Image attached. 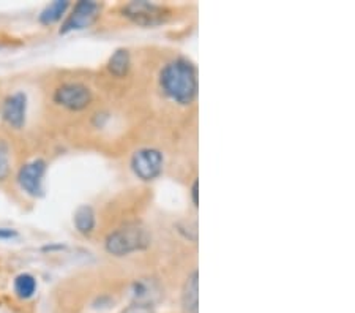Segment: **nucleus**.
Wrapping results in <instances>:
<instances>
[{
    "label": "nucleus",
    "instance_id": "f257e3e1",
    "mask_svg": "<svg viewBox=\"0 0 355 313\" xmlns=\"http://www.w3.org/2000/svg\"><path fill=\"white\" fill-rule=\"evenodd\" d=\"M159 85L163 92L179 105H191L198 96V70L185 57L168 62L159 71Z\"/></svg>",
    "mask_w": 355,
    "mask_h": 313
},
{
    "label": "nucleus",
    "instance_id": "f03ea898",
    "mask_svg": "<svg viewBox=\"0 0 355 313\" xmlns=\"http://www.w3.org/2000/svg\"><path fill=\"white\" fill-rule=\"evenodd\" d=\"M152 244V236L146 228L139 225H127L117 228L107 235L105 241L106 252L114 256H128L135 252L147 250Z\"/></svg>",
    "mask_w": 355,
    "mask_h": 313
},
{
    "label": "nucleus",
    "instance_id": "7ed1b4c3",
    "mask_svg": "<svg viewBox=\"0 0 355 313\" xmlns=\"http://www.w3.org/2000/svg\"><path fill=\"white\" fill-rule=\"evenodd\" d=\"M164 157L163 153L153 147H142L136 151L131 158V169L141 180H153L163 173Z\"/></svg>",
    "mask_w": 355,
    "mask_h": 313
},
{
    "label": "nucleus",
    "instance_id": "20e7f679",
    "mask_svg": "<svg viewBox=\"0 0 355 313\" xmlns=\"http://www.w3.org/2000/svg\"><path fill=\"white\" fill-rule=\"evenodd\" d=\"M92 90L83 83H65L54 92L55 103L68 111H83L92 103Z\"/></svg>",
    "mask_w": 355,
    "mask_h": 313
},
{
    "label": "nucleus",
    "instance_id": "39448f33",
    "mask_svg": "<svg viewBox=\"0 0 355 313\" xmlns=\"http://www.w3.org/2000/svg\"><path fill=\"white\" fill-rule=\"evenodd\" d=\"M164 7L147 0H135L123 7V15L127 16L130 21H133L135 24L142 27H152L157 24H162L164 18L168 15Z\"/></svg>",
    "mask_w": 355,
    "mask_h": 313
},
{
    "label": "nucleus",
    "instance_id": "423d86ee",
    "mask_svg": "<svg viewBox=\"0 0 355 313\" xmlns=\"http://www.w3.org/2000/svg\"><path fill=\"white\" fill-rule=\"evenodd\" d=\"M46 167H48V164H46L43 158H35V160L27 162L21 167L18 173V184L27 195H31L33 198L43 196Z\"/></svg>",
    "mask_w": 355,
    "mask_h": 313
},
{
    "label": "nucleus",
    "instance_id": "0eeeda50",
    "mask_svg": "<svg viewBox=\"0 0 355 313\" xmlns=\"http://www.w3.org/2000/svg\"><path fill=\"white\" fill-rule=\"evenodd\" d=\"M101 11V5L92 0H83L74 5L71 15L67 16V19L60 27V33H68L73 31H83L90 27L98 19Z\"/></svg>",
    "mask_w": 355,
    "mask_h": 313
},
{
    "label": "nucleus",
    "instance_id": "6e6552de",
    "mask_svg": "<svg viewBox=\"0 0 355 313\" xmlns=\"http://www.w3.org/2000/svg\"><path fill=\"white\" fill-rule=\"evenodd\" d=\"M27 116V95L18 90V92L8 95L2 105V117L11 128L19 130L24 127Z\"/></svg>",
    "mask_w": 355,
    "mask_h": 313
},
{
    "label": "nucleus",
    "instance_id": "1a4fd4ad",
    "mask_svg": "<svg viewBox=\"0 0 355 313\" xmlns=\"http://www.w3.org/2000/svg\"><path fill=\"white\" fill-rule=\"evenodd\" d=\"M131 294H133L135 304L152 307L159 299L162 291H159V288L153 280L141 278V280H136L133 283V287H131Z\"/></svg>",
    "mask_w": 355,
    "mask_h": 313
},
{
    "label": "nucleus",
    "instance_id": "9d476101",
    "mask_svg": "<svg viewBox=\"0 0 355 313\" xmlns=\"http://www.w3.org/2000/svg\"><path fill=\"white\" fill-rule=\"evenodd\" d=\"M183 313H199V272L193 271L182 288Z\"/></svg>",
    "mask_w": 355,
    "mask_h": 313
},
{
    "label": "nucleus",
    "instance_id": "9b49d317",
    "mask_svg": "<svg viewBox=\"0 0 355 313\" xmlns=\"http://www.w3.org/2000/svg\"><path fill=\"white\" fill-rule=\"evenodd\" d=\"M131 68V56L130 51L125 48H119L116 53H114L110 60H107V70H110L111 75L116 78H123L125 75H128Z\"/></svg>",
    "mask_w": 355,
    "mask_h": 313
},
{
    "label": "nucleus",
    "instance_id": "f8f14e48",
    "mask_svg": "<svg viewBox=\"0 0 355 313\" xmlns=\"http://www.w3.org/2000/svg\"><path fill=\"white\" fill-rule=\"evenodd\" d=\"M73 223H74V226H76L78 232H81V235H84V236L92 235L96 226L95 210L90 206L78 208L76 212H74Z\"/></svg>",
    "mask_w": 355,
    "mask_h": 313
},
{
    "label": "nucleus",
    "instance_id": "ddd939ff",
    "mask_svg": "<svg viewBox=\"0 0 355 313\" xmlns=\"http://www.w3.org/2000/svg\"><path fill=\"white\" fill-rule=\"evenodd\" d=\"M70 8V2H65V0H57V2H53L48 5L40 15V22L44 26L54 24V22L60 21L62 16L67 13V10Z\"/></svg>",
    "mask_w": 355,
    "mask_h": 313
},
{
    "label": "nucleus",
    "instance_id": "4468645a",
    "mask_svg": "<svg viewBox=\"0 0 355 313\" xmlns=\"http://www.w3.org/2000/svg\"><path fill=\"white\" fill-rule=\"evenodd\" d=\"M13 288L19 299H31L37 293V278L31 274H19L15 278Z\"/></svg>",
    "mask_w": 355,
    "mask_h": 313
},
{
    "label": "nucleus",
    "instance_id": "2eb2a0df",
    "mask_svg": "<svg viewBox=\"0 0 355 313\" xmlns=\"http://www.w3.org/2000/svg\"><path fill=\"white\" fill-rule=\"evenodd\" d=\"M11 173V152L5 139H0V182L7 180Z\"/></svg>",
    "mask_w": 355,
    "mask_h": 313
},
{
    "label": "nucleus",
    "instance_id": "dca6fc26",
    "mask_svg": "<svg viewBox=\"0 0 355 313\" xmlns=\"http://www.w3.org/2000/svg\"><path fill=\"white\" fill-rule=\"evenodd\" d=\"M123 313H155V312L152 310V307L141 305V304H133V305H130L128 309H125Z\"/></svg>",
    "mask_w": 355,
    "mask_h": 313
},
{
    "label": "nucleus",
    "instance_id": "f3484780",
    "mask_svg": "<svg viewBox=\"0 0 355 313\" xmlns=\"http://www.w3.org/2000/svg\"><path fill=\"white\" fill-rule=\"evenodd\" d=\"M191 199H193V204L194 206H199V180L194 179L193 185H191Z\"/></svg>",
    "mask_w": 355,
    "mask_h": 313
},
{
    "label": "nucleus",
    "instance_id": "a211bd4d",
    "mask_svg": "<svg viewBox=\"0 0 355 313\" xmlns=\"http://www.w3.org/2000/svg\"><path fill=\"white\" fill-rule=\"evenodd\" d=\"M18 232L15 230H8V228H0V239H11L15 237Z\"/></svg>",
    "mask_w": 355,
    "mask_h": 313
}]
</instances>
